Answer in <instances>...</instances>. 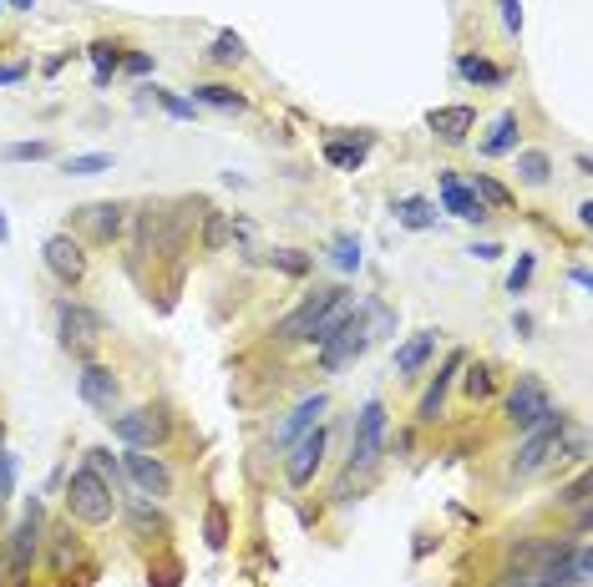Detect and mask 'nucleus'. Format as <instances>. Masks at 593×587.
<instances>
[{
  "label": "nucleus",
  "mask_w": 593,
  "mask_h": 587,
  "mask_svg": "<svg viewBox=\"0 0 593 587\" xmlns=\"http://www.w3.org/2000/svg\"><path fill=\"white\" fill-rule=\"evenodd\" d=\"M66 507H71V517L87 522V527H107L112 512H117V496H112V486L97 471L82 466V471H71V481H66Z\"/></svg>",
  "instance_id": "obj_1"
},
{
  "label": "nucleus",
  "mask_w": 593,
  "mask_h": 587,
  "mask_svg": "<svg viewBox=\"0 0 593 587\" xmlns=\"http://www.w3.org/2000/svg\"><path fill=\"white\" fill-rule=\"evenodd\" d=\"M563 431H568V415H563V410H548L543 421L528 431L523 451L512 456V471H517V476H533V471H543L548 461H563Z\"/></svg>",
  "instance_id": "obj_2"
},
{
  "label": "nucleus",
  "mask_w": 593,
  "mask_h": 587,
  "mask_svg": "<svg viewBox=\"0 0 593 587\" xmlns=\"http://www.w3.org/2000/svg\"><path fill=\"white\" fill-rule=\"evenodd\" d=\"M36 547H41V507L31 501L26 522L6 537V547H0V587H21L31 577V562H36Z\"/></svg>",
  "instance_id": "obj_3"
},
{
  "label": "nucleus",
  "mask_w": 593,
  "mask_h": 587,
  "mask_svg": "<svg viewBox=\"0 0 593 587\" xmlns=\"http://www.w3.org/2000/svg\"><path fill=\"white\" fill-rule=\"evenodd\" d=\"M168 431H173L168 410H153V405L112 415V436H117L127 451H153V446H163V441H168Z\"/></svg>",
  "instance_id": "obj_4"
},
{
  "label": "nucleus",
  "mask_w": 593,
  "mask_h": 587,
  "mask_svg": "<svg viewBox=\"0 0 593 587\" xmlns=\"http://www.w3.org/2000/svg\"><path fill=\"white\" fill-rule=\"evenodd\" d=\"M56 329H61V350H71L77 360H87L102 345V314H92L87 304H56Z\"/></svg>",
  "instance_id": "obj_5"
},
{
  "label": "nucleus",
  "mask_w": 593,
  "mask_h": 587,
  "mask_svg": "<svg viewBox=\"0 0 593 587\" xmlns=\"http://www.w3.org/2000/svg\"><path fill=\"white\" fill-rule=\"evenodd\" d=\"M548 410H553L548 385H543L538 375H517V385L507 390V421H512L517 431H533Z\"/></svg>",
  "instance_id": "obj_6"
},
{
  "label": "nucleus",
  "mask_w": 593,
  "mask_h": 587,
  "mask_svg": "<svg viewBox=\"0 0 593 587\" xmlns=\"http://www.w3.org/2000/svg\"><path fill=\"white\" fill-rule=\"evenodd\" d=\"M340 294H345V289H315V294H310L300 309L279 319V329H274V334H279L284 345H315V324L325 319V309H330Z\"/></svg>",
  "instance_id": "obj_7"
},
{
  "label": "nucleus",
  "mask_w": 593,
  "mask_h": 587,
  "mask_svg": "<svg viewBox=\"0 0 593 587\" xmlns=\"http://www.w3.org/2000/svg\"><path fill=\"white\" fill-rule=\"evenodd\" d=\"M386 441V405L381 400H365L355 415V441H350V466H376Z\"/></svg>",
  "instance_id": "obj_8"
},
{
  "label": "nucleus",
  "mask_w": 593,
  "mask_h": 587,
  "mask_svg": "<svg viewBox=\"0 0 593 587\" xmlns=\"http://www.w3.org/2000/svg\"><path fill=\"white\" fill-rule=\"evenodd\" d=\"M365 345H370V329H365V319H360V309H355V314L330 334V340H320V365H325V370H340V365L360 360Z\"/></svg>",
  "instance_id": "obj_9"
},
{
  "label": "nucleus",
  "mask_w": 593,
  "mask_h": 587,
  "mask_svg": "<svg viewBox=\"0 0 593 587\" xmlns=\"http://www.w3.org/2000/svg\"><path fill=\"white\" fill-rule=\"evenodd\" d=\"M41 259H46L51 279H61L66 289L87 279V254H82V243L71 238V233H51V238H46V248H41Z\"/></svg>",
  "instance_id": "obj_10"
},
{
  "label": "nucleus",
  "mask_w": 593,
  "mask_h": 587,
  "mask_svg": "<svg viewBox=\"0 0 593 587\" xmlns=\"http://www.w3.org/2000/svg\"><path fill=\"white\" fill-rule=\"evenodd\" d=\"M122 471L132 476V486L147 496V501H163V496H173V471L153 456V451H127L122 456Z\"/></svg>",
  "instance_id": "obj_11"
},
{
  "label": "nucleus",
  "mask_w": 593,
  "mask_h": 587,
  "mask_svg": "<svg viewBox=\"0 0 593 587\" xmlns=\"http://www.w3.org/2000/svg\"><path fill=\"white\" fill-rule=\"evenodd\" d=\"M325 461V431L315 426V431H305L300 441L289 446V461H284V476H289V486H310V476H315V466Z\"/></svg>",
  "instance_id": "obj_12"
},
{
  "label": "nucleus",
  "mask_w": 593,
  "mask_h": 587,
  "mask_svg": "<svg viewBox=\"0 0 593 587\" xmlns=\"http://www.w3.org/2000/svg\"><path fill=\"white\" fill-rule=\"evenodd\" d=\"M77 390H82V400H87L92 410H102L107 421H112V410H117V395H122V385H117V375H112L107 365H82V375H77Z\"/></svg>",
  "instance_id": "obj_13"
},
{
  "label": "nucleus",
  "mask_w": 593,
  "mask_h": 587,
  "mask_svg": "<svg viewBox=\"0 0 593 587\" xmlns=\"http://www.w3.org/2000/svg\"><path fill=\"white\" fill-rule=\"evenodd\" d=\"M325 410H330V395H305L300 405L289 410V421L274 431V441H279V446H294L305 431H315V426H320V415H325Z\"/></svg>",
  "instance_id": "obj_14"
},
{
  "label": "nucleus",
  "mask_w": 593,
  "mask_h": 587,
  "mask_svg": "<svg viewBox=\"0 0 593 587\" xmlns=\"http://www.w3.org/2000/svg\"><path fill=\"white\" fill-rule=\"evenodd\" d=\"M137 238H142V254H173L178 228L168 223V208H147L142 223H137Z\"/></svg>",
  "instance_id": "obj_15"
},
{
  "label": "nucleus",
  "mask_w": 593,
  "mask_h": 587,
  "mask_svg": "<svg viewBox=\"0 0 593 587\" xmlns=\"http://www.w3.org/2000/svg\"><path fill=\"white\" fill-rule=\"evenodd\" d=\"M441 203H447V213H457V218H467V223H482V218H487V208L477 203V193L452 173V167H441Z\"/></svg>",
  "instance_id": "obj_16"
},
{
  "label": "nucleus",
  "mask_w": 593,
  "mask_h": 587,
  "mask_svg": "<svg viewBox=\"0 0 593 587\" xmlns=\"http://www.w3.org/2000/svg\"><path fill=\"white\" fill-rule=\"evenodd\" d=\"M426 127L441 142H467V132L477 127V112L472 107H436V112H426Z\"/></svg>",
  "instance_id": "obj_17"
},
{
  "label": "nucleus",
  "mask_w": 593,
  "mask_h": 587,
  "mask_svg": "<svg viewBox=\"0 0 593 587\" xmlns=\"http://www.w3.org/2000/svg\"><path fill=\"white\" fill-rule=\"evenodd\" d=\"M467 365V355L462 350H452L447 355V365H441V375L426 385V395H421V405H416V421H436V415H441V400H447V385H452V375Z\"/></svg>",
  "instance_id": "obj_18"
},
{
  "label": "nucleus",
  "mask_w": 593,
  "mask_h": 587,
  "mask_svg": "<svg viewBox=\"0 0 593 587\" xmlns=\"http://www.w3.org/2000/svg\"><path fill=\"white\" fill-rule=\"evenodd\" d=\"M431 350H436V329H421V334H411V340L396 350V375H416L426 360H431Z\"/></svg>",
  "instance_id": "obj_19"
},
{
  "label": "nucleus",
  "mask_w": 593,
  "mask_h": 587,
  "mask_svg": "<svg viewBox=\"0 0 593 587\" xmlns=\"http://www.w3.org/2000/svg\"><path fill=\"white\" fill-rule=\"evenodd\" d=\"M370 152V137H355V142H325V162L340 167V173H355Z\"/></svg>",
  "instance_id": "obj_20"
},
{
  "label": "nucleus",
  "mask_w": 593,
  "mask_h": 587,
  "mask_svg": "<svg viewBox=\"0 0 593 587\" xmlns=\"http://www.w3.org/2000/svg\"><path fill=\"white\" fill-rule=\"evenodd\" d=\"M87 218H92V228H97L102 243H112V238L127 228V208H122V203H97V208H87Z\"/></svg>",
  "instance_id": "obj_21"
},
{
  "label": "nucleus",
  "mask_w": 593,
  "mask_h": 587,
  "mask_svg": "<svg viewBox=\"0 0 593 587\" xmlns=\"http://www.w3.org/2000/svg\"><path fill=\"white\" fill-rule=\"evenodd\" d=\"M457 71H462L467 81H477V87H502V81H507V71H502V66H492L487 56H462V61H457Z\"/></svg>",
  "instance_id": "obj_22"
},
{
  "label": "nucleus",
  "mask_w": 593,
  "mask_h": 587,
  "mask_svg": "<svg viewBox=\"0 0 593 587\" xmlns=\"http://www.w3.org/2000/svg\"><path fill=\"white\" fill-rule=\"evenodd\" d=\"M193 102H203V107H224V112H239V107H244V92L218 87V81H203V87H193Z\"/></svg>",
  "instance_id": "obj_23"
},
{
  "label": "nucleus",
  "mask_w": 593,
  "mask_h": 587,
  "mask_svg": "<svg viewBox=\"0 0 593 587\" xmlns=\"http://www.w3.org/2000/svg\"><path fill=\"white\" fill-rule=\"evenodd\" d=\"M107 167H112L107 152H77V157L61 162V173H71V178H97V173H107Z\"/></svg>",
  "instance_id": "obj_24"
},
{
  "label": "nucleus",
  "mask_w": 593,
  "mask_h": 587,
  "mask_svg": "<svg viewBox=\"0 0 593 587\" xmlns=\"http://www.w3.org/2000/svg\"><path fill=\"white\" fill-rule=\"evenodd\" d=\"M512 142H517V117H512V112H502V117L492 122V137L482 142V152H487V157H502Z\"/></svg>",
  "instance_id": "obj_25"
},
{
  "label": "nucleus",
  "mask_w": 593,
  "mask_h": 587,
  "mask_svg": "<svg viewBox=\"0 0 593 587\" xmlns=\"http://www.w3.org/2000/svg\"><path fill=\"white\" fill-rule=\"evenodd\" d=\"M229 238H234L229 213H213V208H208V218H203V248H208V254H218V248H224Z\"/></svg>",
  "instance_id": "obj_26"
},
{
  "label": "nucleus",
  "mask_w": 593,
  "mask_h": 587,
  "mask_svg": "<svg viewBox=\"0 0 593 587\" xmlns=\"http://www.w3.org/2000/svg\"><path fill=\"white\" fill-rule=\"evenodd\" d=\"M396 218H401L406 228H431V223H436V208H431L426 198H401V203H396Z\"/></svg>",
  "instance_id": "obj_27"
},
{
  "label": "nucleus",
  "mask_w": 593,
  "mask_h": 587,
  "mask_svg": "<svg viewBox=\"0 0 593 587\" xmlns=\"http://www.w3.org/2000/svg\"><path fill=\"white\" fill-rule=\"evenodd\" d=\"M87 56H92V66H97V87H107V76L122 66L117 46H112V41H92V46H87Z\"/></svg>",
  "instance_id": "obj_28"
},
{
  "label": "nucleus",
  "mask_w": 593,
  "mask_h": 587,
  "mask_svg": "<svg viewBox=\"0 0 593 587\" xmlns=\"http://www.w3.org/2000/svg\"><path fill=\"white\" fill-rule=\"evenodd\" d=\"M472 193H477V203H482V208H487V203H492V208H512V193H507V188H502L492 173H477Z\"/></svg>",
  "instance_id": "obj_29"
},
{
  "label": "nucleus",
  "mask_w": 593,
  "mask_h": 587,
  "mask_svg": "<svg viewBox=\"0 0 593 587\" xmlns=\"http://www.w3.org/2000/svg\"><path fill=\"white\" fill-rule=\"evenodd\" d=\"M330 259H335V269H345V274H355V269H360V238H350V233H340V238L330 243Z\"/></svg>",
  "instance_id": "obj_30"
},
{
  "label": "nucleus",
  "mask_w": 593,
  "mask_h": 587,
  "mask_svg": "<svg viewBox=\"0 0 593 587\" xmlns=\"http://www.w3.org/2000/svg\"><path fill=\"white\" fill-rule=\"evenodd\" d=\"M87 471H97L112 491H117V481H122V466L112 461V451H107V446H92V451H87Z\"/></svg>",
  "instance_id": "obj_31"
},
{
  "label": "nucleus",
  "mask_w": 593,
  "mask_h": 587,
  "mask_svg": "<svg viewBox=\"0 0 593 587\" xmlns=\"http://www.w3.org/2000/svg\"><path fill=\"white\" fill-rule=\"evenodd\" d=\"M203 537H208V547H213V552L229 542V512L218 507V501H213V507H208V517H203Z\"/></svg>",
  "instance_id": "obj_32"
},
{
  "label": "nucleus",
  "mask_w": 593,
  "mask_h": 587,
  "mask_svg": "<svg viewBox=\"0 0 593 587\" xmlns=\"http://www.w3.org/2000/svg\"><path fill=\"white\" fill-rule=\"evenodd\" d=\"M0 157H6V162H41V157H51V142H46V137H36V142H11V147H0Z\"/></svg>",
  "instance_id": "obj_33"
},
{
  "label": "nucleus",
  "mask_w": 593,
  "mask_h": 587,
  "mask_svg": "<svg viewBox=\"0 0 593 587\" xmlns=\"http://www.w3.org/2000/svg\"><path fill=\"white\" fill-rule=\"evenodd\" d=\"M517 173H523L528 183H548L553 162H548V152H517Z\"/></svg>",
  "instance_id": "obj_34"
},
{
  "label": "nucleus",
  "mask_w": 593,
  "mask_h": 587,
  "mask_svg": "<svg viewBox=\"0 0 593 587\" xmlns=\"http://www.w3.org/2000/svg\"><path fill=\"white\" fill-rule=\"evenodd\" d=\"M213 61H224V66H234V61H244V36H234V31H218L213 36V51H208Z\"/></svg>",
  "instance_id": "obj_35"
},
{
  "label": "nucleus",
  "mask_w": 593,
  "mask_h": 587,
  "mask_svg": "<svg viewBox=\"0 0 593 587\" xmlns=\"http://www.w3.org/2000/svg\"><path fill=\"white\" fill-rule=\"evenodd\" d=\"M269 264H274L279 274H294V279H300V274H310V259L300 254V248H274V254H269Z\"/></svg>",
  "instance_id": "obj_36"
},
{
  "label": "nucleus",
  "mask_w": 593,
  "mask_h": 587,
  "mask_svg": "<svg viewBox=\"0 0 593 587\" xmlns=\"http://www.w3.org/2000/svg\"><path fill=\"white\" fill-rule=\"evenodd\" d=\"M462 390H467L472 400H487V395H492V370H487V365H472L467 380H462Z\"/></svg>",
  "instance_id": "obj_37"
},
{
  "label": "nucleus",
  "mask_w": 593,
  "mask_h": 587,
  "mask_svg": "<svg viewBox=\"0 0 593 587\" xmlns=\"http://www.w3.org/2000/svg\"><path fill=\"white\" fill-rule=\"evenodd\" d=\"M528 279H533V254L517 259V269L507 274V289H512V294H523V289H528Z\"/></svg>",
  "instance_id": "obj_38"
},
{
  "label": "nucleus",
  "mask_w": 593,
  "mask_h": 587,
  "mask_svg": "<svg viewBox=\"0 0 593 587\" xmlns=\"http://www.w3.org/2000/svg\"><path fill=\"white\" fill-rule=\"evenodd\" d=\"M502 26L507 31H523V0H502Z\"/></svg>",
  "instance_id": "obj_39"
},
{
  "label": "nucleus",
  "mask_w": 593,
  "mask_h": 587,
  "mask_svg": "<svg viewBox=\"0 0 593 587\" xmlns=\"http://www.w3.org/2000/svg\"><path fill=\"white\" fill-rule=\"evenodd\" d=\"M158 102H163L173 117H193V107H198V102H183V97H173V92H158Z\"/></svg>",
  "instance_id": "obj_40"
},
{
  "label": "nucleus",
  "mask_w": 593,
  "mask_h": 587,
  "mask_svg": "<svg viewBox=\"0 0 593 587\" xmlns=\"http://www.w3.org/2000/svg\"><path fill=\"white\" fill-rule=\"evenodd\" d=\"M563 501H568V507H588V476H578V481L563 491Z\"/></svg>",
  "instance_id": "obj_41"
},
{
  "label": "nucleus",
  "mask_w": 593,
  "mask_h": 587,
  "mask_svg": "<svg viewBox=\"0 0 593 587\" xmlns=\"http://www.w3.org/2000/svg\"><path fill=\"white\" fill-rule=\"evenodd\" d=\"M11 481H16V456H0V501L11 496Z\"/></svg>",
  "instance_id": "obj_42"
},
{
  "label": "nucleus",
  "mask_w": 593,
  "mask_h": 587,
  "mask_svg": "<svg viewBox=\"0 0 593 587\" xmlns=\"http://www.w3.org/2000/svg\"><path fill=\"white\" fill-rule=\"evenodd\" d=\"M132 522H137V527H158V532H163V517H158L153 507H147V501H142V507L132 512Z\"/></svg>",
  "instance_id": "obj_43"
},
{
  "label": "nucleus",
  "mask_w": 593,
  "mask_h": 587,
  "mask_svg": "<svg viewBox=\"0 0 593 587\" xmlns=\"http://www.w3.org/2000/svg\"><path fill=\"white\" fill-rule=\"evenodd\" d=\"M122 66H127V71H132V76H142V71H153V56H127V61H122Z\"/></svg>",
  "instance_id": "obj_44"
},
{
  "label": "nucleus",
  "mask_w": 593,
  "mask_h": 587,
  "mask_svg": "<svg viewBox=\"0 0 593 587\" xmlns=\"http://www.w3.org/2000/svg\"><path fill=\"white\" fill-rule=\"evenodd\" d=\"M472 254H477V259H482V264H492V259H497V254H502V248H497V243H472Z\"/></svg>",
  "instance_id": "obj_45"
},
{
  "label": "nucleus",
  "mask_w": 593,
  "mask_h": 587,
  "mask_svg": "<svg viewBox=\"0 0 593 587\" xmlns=\"http://www.w3.org/2000/svg\"><path fill=\"white\" fill-rule=\"evenodd\" d=\"M26 66H0V87H11V81H21Z\"/></svg>",
  "instance_id": "obj_46"
},
{
  "label": "nucleus",
  "mask_w": 593,
  "mask_h": 587,
  "mask_svg": "<svg viewBox=\"0 0 593 587\" xmlns=\"http://www.w3.org/2000/svg\"><path fill=\"white\" fill-rule=\"evenodd\" d=\"M11 238V223H6V213H0V243H6Z\"/></svg>",
  "instance_id": "obj_47"
},
{
  "label": "nucleus",
  "mask_w": 593,
  "mask_h": 587,
  "mask_svg": "<svg viewBox=\"0 0 593 587\" xmlns=\"http://www.w3.org/2000/svg\"><path fill=\"white\" fill-rule=\"evenodd\" d=\"M11 6H16V11H31V6H36V0H11Z\"/></svg>",
  "instance_id": "obj_48"
},
{
  "label": "nucleus",
  "mask_w": 593,
  "mask_h": 587,
  "mask_svg": "<svg viewBox=\"0 0 593 587\" xmlns=\"http://www.w3.org/2000/svg\"><path fill=\"white\" fill-rule=\"evenodd\" d=\"M0 456H6V426H0Z\"/></svg>",
  "instance_id": "obj_49"
},
{
  "label": "nucleus",
  "mask_w": 593,
  "mask_h": 587,
  "mask_svg": "<svg viewBox=\"0 0 593 587\" xmlns=\"http://www.w3.org/2000/svg\"><path fill=\"white\" fill-rule=\"evenodd\" d=\"M507 587H533V582H507Z\"/></svg>",
  "instance_id": "obj_50"
}]
</instances>
